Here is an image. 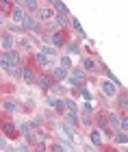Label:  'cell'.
Listing matches in <instances>:
<instances>
[{
  "label": "cell",
  "instance_id": "1",
  "mask_svg": "<svg viewBox=\"0 0 128 152\" xmlns=\"http://www.w3.org/2000/svg\"><path fill=\"white\" fill-rule=\"evenodd\" d=\"M57 133L61 137V141H72V130L65 126V124H57Z\"/></svg>",
  "mask_w": 128,
  "mask_h": 152
},
{
  "label": "cell",
  "instance_id": "2",
  "mask_svg": "<svg viewBox=\"0 0 128 152\" xmlns=\"http://www.w3.org/2000/svg\"><path fill=\"white\" fill-rule=\"evenodd\" d=\"M35 61H37L39 65H44V67H52V65H55V59H48V57H46V54H41V52L35 54Z\"/></svg>",
  "mask_w": 128,
  "mask_h": 152
},
{
  "label": "cell",
  "instance_id": "3",
  "mask_svg": "<svg viewBox=\"0 0 128 152\" xmlns=\"http://www.w3.org/2000/svg\"><path fill=\"white\" fill-rule=\"evenodd\" d=\"M7 59H9V63L13 65V70L20 67V52L17 50H9V52H7Z\"/></svg>",
  "mask_w": 128,
  "mask_h": 152
},
{
  "label": "cell",
  "instance_id": "4",
  "mask_svg": "<svg viewBox=\"0 0 128 152\" xmlns=\"http://www.w3.org/2000/svg\"><path fill=\"white\" fill-rule=\"evenodd\" d=\"M0 46L4 48V52H9L13 48V37L11 35H2V39H0Z\"/></svg>",
  "mask_w": 128,
  "mask_h": 152
},
{
  "label": "cell",
  "instance_id": "5",
  "mask_svg": "<svg viewBox=\"0 0 128 152\" xmlns=\"http://www.w3.org/2000/svg\"><path fill=\"white\" fill-rule=\"evenodd\" d=\"M0 67H2L4 72H13V65L9 63V59H7V52L0 54Z\"/></svg>",
  "mask_w": 128,
  "mask_h": 152
},
{
  "label": "cell",
  "instance_id": "6",
  "mask_svg": "<svg viewBox=\"0 0 128 152\" xmlns=\"http://www.w3.org/2000/svg\"><path fill=\"white\" fill-rule=\"evenodd\" d=\"M22 26H24V28H31V31H37V24L33 22V18L26 15V13H24V18H22Z\"/></svg>",
  "mask_w": 128,
  "mask_h": 152
},
{
  "label": "cell",
  "instance_id": "7",
  "mask_svg": "<svg viewBox=\"0 0 128 152\" xmlns=\"http://www.w3.org/2000/svg\"><path fill=\"white\" fill-rule=\"evenodd\" d=\"M20 76H22V80L26 83V85H33V80H35V76H33L31 70H22V74H20Z\"/></svg>",
  "mask_w": 128,
  "mask_h": 152
},
{
  "label": "cell",
  "instance_id": "8",
  "mask_svg": "<svg viewBox=\"0 0 128 152\" xmlns=\"http://www.w3.org/2000/svg\"><path fill=\"white\" fill-rule=\"evenodd\" d=\"M102 91H104L106 96H115V85H113L111 80H106L104 85H102Z\"/></svg>",
  "mask_w": 128,
  "mask_h": 152
},
{
  "label": "cell",
  "instance_id": "9",
  "mask_svg": "<svg viewBox=\"0 0 128 152\" xmlns=\"http://www.w3.org/2000/svg\"><path fill=\"white\" fill-rule=\"evenodd\" d=\"M89 141L93 143V146H100V143H102V135H100V133H96V130H91V135H89Z\"/></svg>",
  "mask_w": 128,
  "mask_h": 152
},
{
  "label": "cell",
  "instance_id": "10",
  "mask_svg": "<svg viewBox=\"0 0 128 152\" xmlns=\"http://www.w3.org/2000/svg\"><path fill=\"white\" fill-rule=\"evenodd\" d=\"M41 54H46V57H48V59H55L57 50H55V48H52V46H44V48H41Z\"/></svg>",
  "mask_w": 128,
  "mask_h": 152
},
{
  "label": "cell",
  "instance_id": "11",
  "mask_svg": "<svg viewBox=\"0 0 128 152\" xmlns=\"http://www.w3.org/2000/svg\"><path fill=\"white\" fill-rule=\"evenodd\" d=\"M37 18L39 20H48V18H52V11L48 9V7H41V11L37 13Z\"/></svg>",
  "mask_w": 128,
  "mask_h": 152
},
{
  "label": "cell",
  "instance_id": "12",
  "mask_svg": "<svg viewBox=\"0 0 128 152\" xmlns=\"http://www.w3.org/2000/svg\"><path fill=\"white\" fill-rule=\"evenodd\" d=\"M52 150H55V152H74V150H72L70 146H67L65 141H61V143H57V146L52 148Z\"/></svg>",
  "mask_w": 128,
  "mask_h": 152
},
{
  "label": "cell",
  "instance_id": "13",
  "mask_svg": "<svg viewBox=\"0 0 128 152\" xmlns=\"http://www.w3.org/2000/svg\"><path fill=\"white\" fill-rule=\"evenodd\" d=\"M83 65H85V70H91V72H96V70H98V65H96V61H93V59H85V61H83Z\"/></svg>",
  "mask_w": 128,
  "mask_h": 152
},
{
  "label": "cell",
  "instance_id": "14",
  "mask_svg": "<svg viewBox=\"0 0 128 152\" xmlns=\"http://www.w3.org/2000/svg\"><path fill=\"white\" fill-rule=\"evenodd\" d=\"M46 37H48V39H50L55 46H61V44H63V37L59 35V33H57V35H48V33H46Z\"/></svg>",
  "mask_w": 128,
  "mask_h": 152
},
{
  "label": "cell",
  "instance_id": "15",
  "mask_svg": "<svg viewBox=\"0 0 128 152\" xmlns=\"http://www.w3.org/2000/svg\"><path fill=\"white\" fill-rule=\"evenodd\" d=\"M48 102H50V107H55V109H59V111H61V109H63V102L59 100V98H48Z\"/></svg>",
  "mask_w": 128,
  "mask_h": 152
},
{
  "label": "cell",
  "instance_id": "16",
  "mask_svg": "<svg viewBox=\"0 0 128 152\" xmlns=\"http://www.w3.org/2000/svg\"><path fill=\"white\" fill-rule=\"evenodd\" d=\"M72 124H76V113H67L65 115V126H72Z\"/></svg>",
  "mask_w": 128,
  "mask_h": 152
},
{
  "label": "cell",
  "instance_id": "17",
  "mask_svg": "<svg viewBox=\"0 0 128 152\" xmlns=\"http://www.w3.org/2000/svg\"><path fill=\"white\" fill-rule=\"evenodd\" d=\"M20 130H22V135H24V137L33 139V137H31V124H22V128H20Z\"/></svg>",
  "mask_w": 128,
  "mask_h": 152
},
{
  "label": "cell",
  "instance_id": "18",
  "mask_svg": "<svg viewBox=\"0 0 128 152\" xmlns=\"http://www.w3.org/2000/svg\"><path fill=\"white\" fill-rule=\"evenodd\" d=\"M109 124H111L113 128H117V126H119V117H117L115 113H111V117H109Z\"/></svg>",
  "mask_w": 128,
  "mask_h": 152
},
{
  "label": "cell",
  "instance_id": "19",
  "mask_svg": "<svg viewBox=\"0 0 128 152\" xmlns=\"http://www.w3.org/2000/svg\"><path fill=\"white\" fill-rule=\"evenodd\" d=\"M20 46H22V48H26V50H31V48H33L31 39H26V37H22V39H20Z\"/></svg>",
  "mask_w": 128,
  "mask_h": 152
},
{
  "label": "cell",
  "instance_id": "20",
  "mask_svg": "<svg viewBox=\"0 0 128 152\" xmlns=\"http://www.w3.org/2000/svg\"><path fill=\"white\" fill-rule=\"evenodd\" d=\"M65 74H67V72L63 70V67H57V70H55V76H57L59 80H63V78H65Z\"/></svg>",
  "mask_w": 128,
  "mask_h": 152
},
{
  "label": "cell",
  "instance_id": "21",
  "mask_svg": "<svg viewBox=\"0 0 128 152\" xmlns=\"http://www.w3.org/2000/svg\"><path fill=\"white\" fill-rule=\"evenodd\" d=\"M22 18H24V13L20 11V9H15V11H13V20H15V22H20V24H22Z\"/></svg>",
  "mask_w": 128,
  "mask_h": 152
},
{
  "label": "cell",
  "instance_id": "22",
  "mask_svg": "<svg viewBox=\"0 0 128 152\" xmlns=\"http://www.w3.org/2000/svg\"><path fill=\"white\" fill-rule=\"evenodd\" d=\"M2 109H4V111H9V113H15V104H13V102H4Z\"/></svg>",
  "mask_w": 128,
  "mask_h": 152
},
{
  "label": "cell",
  "instance_id": "23",
  "mask_svg": "<svg viewBox=\"0 0 128 152\" xmlns=\"http://www.w3.org/2000/svg\"><path fill=\"white\" fill-rule=\"evenodd\" d=\"M55 7H57V11H59V13H63V15H67V7H65L63 2H57Z\"/></svg>",
  "mask_w": 128,
  "mask_h": 152
},
{
  "label": "cell",
  "instance_id": "24",
  "mask_svg": "<svg viewBox=\"0 0 128 152\" xmlns=\"http://www.w3.org/2000/svg\"><path fill=\"white\" fill-rule=\"evenodd\" d=\"M67 52L70 54H78V46L76 44H67Z\"/></svg>",
  "mask_w": 128,
  "mask_h": 152
},
{
  "label": "cell",
  "instance_id": "25",
  "mask_svg": "<svg viewBox=\"0 0 128 152\" xmlns=\"http://www.w3.org/2000/svg\"><path fill=\"white\" fill-rule=\"evenodd\" d=\"M72 141L76 143V146H80V143H83V139H80V135H78V133H74V130H72Z\"/></svg>",
  "mask_w": 128,
  "mask_h": 152
},
{
  "label": "cell",
  "instance_id": "26",
  "mask_svg": "<svg viewBox=\"0 0 128 152\" xmlns=\"http://www.w3.org/2000/svg\"><path fill=\"white\" fill-rule=\"evenodd\" d=\"M61 65H63V70H65V67H72V61H70V57H61Z\"/></svg>",
  "mask_w": 128,
  "mask_h": 152
},
{
  "label": "cell",
  "instance_id": "27",
  "mask_svg": "<svg viewBox=\"0 0 128 152\" xmlns=\"http://www.w3.org/2000/svg\"><path fill=\"white\" fill-rule=\"evenodd\" d=\"M115 141H117V143H126V141H128V137H126V133H119V135L115 137Z\"/></svg>",
  "mask_w": 128,
  "mask_h": 152
},
{
  "label": "cell",
  "instance_id": "28",
  "mask_svg": "<svg viewBox=\"0 0 128 152\" xmlns=\"http://www.w3.org/2000/svg\"><path fill=\"white\" fill-rule=\"evenodd\" d=\"M39 85L41 87H50V78L48 76H41V78H39Z\"/></svg>",
  "mask_w": 128,
  "mask_h": 152
},
{
  "label": "cell",
  "instance_id": "29",
  "mask_svg": "<svg viewBox=\"0 0 128 152\" xmlns=\"http://www.w3.org/2000/svg\"><path fill=\"white\" fill-rule=\"evenodd\" d=\"M72 76H74V78H78V80H83V78H85V72H83V70H74Z\"/></svg>",
  "mask_w": 128,
  "mask_h": 152
},
{
  "label": "cell",
  "instance_id": "30",
  "mask_svg": "<svg viewBox=\"0 0 128 152\" xmlns=\"http://www.w3.org/2000/svg\"><path fill=\"white\" fill-rule=\"evenodd\" d=\"M67 102V109H70V113H76V102H72V100H65Z\"/></svg>",
  "mask_w": 128,
  "mask_h": 152
},
{
  "label": "cell",
  "instance_id": "31",
  "mask_svg": "<svg viewBox=\"0 0 128 152\" xmlns=\"http://www.w3.org/2000/svg\"><path fill=\"white\" fill-rule=\"evenodd\" d=\"M37 7H39V4H37V2H33V0H28V2H26V9H31V11H35Z\"/></svg>",
  "mask_w": 128,
  "mask_h": 152
},
{
  "label": "cell",
  "instance_id": "32",
  "mask_svg": "<svg viewBox=\"0 0 128 152\" xmlns=\"http://www.w3.org/2000/svg\"><path fill=\"white\" fill-rule=\"evenodd\" d=\"M55 22L59 24V26H65V15H57V20Z\"/></svg>",
  "mask_w": 128,
  "mask_h": 152
},
{
  "label": "cell",
  "instance_id": "33",
  "mask_svg": "<svg viewBox=\"0 0 128 152\" xmlns=\"http://www.w3.org/2000/svg\"><path fill=\"white\" fill-rule=\"evenodd\" d=\"M15 150H17V152H28V146H24V143H17Z\"/></svg>",
  "mask_w": 128,
  "mask_h": 152
},
{
  "label": "cell",
  "instance_id": "34",
  "mask_svg": "<svg viewBox=\"0 0 128 152\" xmlns=\"http://www.w3.org/2000/svg\"><path fill=\"white\" fill-rule=\"evenodd\" d=\"M74 31H76V35H85V33H83V28H80V24H78V22H74Z\"/></svg>",
  "mask_w": 128,
  "mask_h": 152
},
{
  "label": "cell",
  "instance_id": "35",
  "mask_svg": "<svg viewBox=\"0 0 128 152\" xmlns=\"http://www.w3.org/2000/svg\"><path fill=\"white\" fill-rule=\"evenodd\" d=\"M119 104H122L124 109L128 107V98H126V96H122V98H119Z\"/></svg>",
  "mask_w": 128,
  "mask_h": 152
},
{
  "label": "cell",
  "instance_id": "36",
  "mask_svg": "<svg viewBox=\"0 0 128 152\" xmlns=\"http://www.w3.org/2000/svg\"><path fill=\"white\" fill-rule=\"evenodd\" d=\"M119 126H122V130H126V128H128V120H126V117H122V122H119Z\"/></svg>",
  "mask_w": 128,
  "mask_h": 152
},
{
  "label": "cell",
  "instance_id": "37",
  "mask_svg": "<svg viewBox=\"0 0 128 152\" xmlns=\"http://www.w3.org/2000/svg\"><path fill=\"white\" fill-rule=\"evenodd\" d=\"M4 130H7V133H9V135H13V133H15V128H13L11 124H7V126H4Z\"/></svg>",
  "mask_w": 128,
  "mask_h": 152
},
{
  "label": "cell",
  "instance_id": "38",
  "mask_svg": "<svg viewBox=\"0 0 128 152\" xmlns=\"http://www.w3.org/2000/svg\"><path fill=\"white\" fill-rule=\"evenodd\" d=\"M4 148H7V141L2 139V137H0V150H4Z\"/></svg>",
  "mask_w": 128,
  "mask_h": 152
},
{
  "label": "cell",
  "instance_id": "39",
  "mask_svg": "<svg viewBox=\"0 0 128 152\" xmlns=\"http://www.w3.org/2000/svg\"><path fill=\"white\" fill-rule=\"evenodd\" d=\"M4 150H7V152H17V150H15V148H13V146H7Z\"/></svg>",
  "mask_w": 128,
  "mask_h": 152
},
{
  "label": "cell",
  "instance_id": "40",
  "mask_svg": "<svg viewBox=\"0 0 128 152\" xmlns=\"http://www.w3.org/2000/svg\"><path fill=\"white\" fill-rule=\"evenodd\" d=\"M0 24H2V18H0Z\"/></svg>",
  "mask_w": 128,
  "mask_h": 152
}]
</instances>
